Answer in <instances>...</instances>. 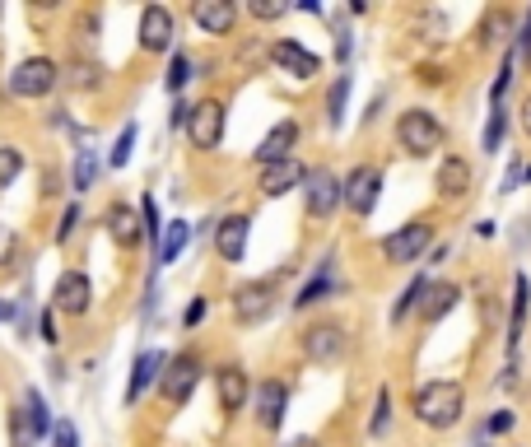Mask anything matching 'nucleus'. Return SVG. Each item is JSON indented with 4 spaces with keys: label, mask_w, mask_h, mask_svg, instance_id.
<instances>
[{
    "label": "nucleus",
    "mask_w": 531,
    "mask_h": 447,
    "mask_svg": "<svg viewBox=\"0 0 531 447\" xmlns=\"http://www.w3.org/2000/svg\"><path fill=\"white\" fill-rule=\"evenodd\" d=\"M410 415L424 424V429H452V424H462L466 415V387L452 378H434L415 387L410 396Z\"/></svg>",
    "instance_id": "obj_1"
},
{
    "label": "nucleus",
    "mask_w": 531,
    "mask_h": 447,
    "mask_svg": "<svg viewBox=\"0 0 531 447\" xmlns=\"http://www.w3.org/2000/svg\"><path fill=\"white\" fill-rule=\"evenodd\" d=\"M443 140H448V126L438 122L429 108H406L401 117H396V145L406 149L410 159H429V154H438Z\"/></svg>",
    "instance_id": "obj_2"
},
{
    "label": "nucleus",
    "mask_w": 531,
    "mask_h": 447,
    "mask_svg": "<svg viewBox=\"0 0 531 447\" xmlns=\"http://www.w3.org/2000/svg\"><path fill=\"white\" fill-rule=\"evenodd\" d=\"M429 247H434V224H429V219H415V224H401L396 233L382 238V261H387V266H415V261H424Z\"/></svg>",
    "instance_id": "obj_3"
},
{
    "label": "nucleus",
    "mask_w": 531,
    "mask_h": 447,
    "mask_svg": "<svg viewBox=\"0 0 531 447\" xmlns=\"http://www.w3.org/2000/svg\"><path fill=\"white\" fill-rule=\"evenodd\" d=\"M275 303H280V285H275V280H247V285H238L229 298L233 322L238 326H261L275 312Z\"/></svg>",
    "instance_id": "obj_4"
},
{
    "label": "nucleus",
    "mask_w": 531,
    "mask_h": 447,
    "mask_svg": "<svg viewBox=\"0 0 531 447\" xmlns=\"http://www.w3.org/2000/svg\"><path fill=\"white\" fill-rule=\"evenodd\" d=\"M61 84V66H56L52 56H28L19 66L10 70V94L33 103V98H47Z\"/></svg>",
    "instance_id": "obj_5"
},
{
    "label": "nucleus",
    "mask_w": 531,
    "mask_h": 447,
    "mask_svg": "<svg viewBox=\"0 0 531 447\" xmlns=\"http://www.w3.org/2000/svg\"><path fill=\"white\" fill-rule=\"evenodd\" d=\"M382 196V168L378 163H359V168H350V177L341 182V205L350 210L354 219H368L373 215V205H378Z\"/></svg>",
    "instance_id": "obj_6"
},
{
    "label": "nucleus",
    "mask_w": 531,
    "mask_h": 447,
    "mask_svg": "<svg viewBox=\"0 0 531 447\" xmlns=\"http://www.w3.org/2000/svg\"><path fill=\"white\" fill-rule=\"evenodd\" d=\"M201 359L191 350H182V354H173L164 364V373H159V396H164L168 406H187L191 401V392H196V382H201Z\"/></svg>",
    "instance_id": "obj_7"
},
{
    "label": "nucleus",
    "mask_w": 531,
    "mask_h": 447,
    "mask_svg": "<svg viewBox=\"0 0 531 447\" xmlns=\"http://www.w3.org/2000/svg\"><path fill=\"white\" fill-rule=\"evenodd\" d=\"M299 350L308 354L313 364H336V359H345V350H350V331H345L341 322H313L299 336Z\"/></svg>",
    "instance_id": "obj_8"
},
{
    "label": "nucleus",
    "mask_w": 531,
    "mask_h": 447,
    "mask_svg": "<svg viewBox=\"0 0 531 447\" xmlns=\"http://www.w3.org/2000/svg\"><path fill=\"white\" fill-rule=\"evenodd\" d=\"M187 140L201 149V154H215V149H219V140H224V103H219V98H201V103H191Z\"/></svg>",
    "instance_id": "obj_9"
},
{
    "label": "nucleus",
    "mask_w": 531,
    "mask_h": 447,
    "mask_svg": "<svg viewBox=\"0 0 531 447\" xmlns=\"http://www.w3.org/2000/svg\"><path fill=\"white\" fill-rule=\"evenodd\" d=\"M136 38H140V52H150V56L173 52V38H177L173 10H168V5H145V10H140Z\"/></svg>",
    "instance_id": "obj_10"
},
{
    "label": "nucleus",
    "mask_w": 531,
    "mask_h": 447,
    "mask_svg": "<svg viewBox=\"0 0 531 447\" xmlns=\"http://www.w3.org/2000/svg\"><path fill=\"white\" fill-rule=\"evenodd\" d=\"M303 201H308V215L317 224H327L341 210V177L327 173V168H313V173L303 177Z\"/></svg>",
    "instance_id": "obj_11"
},
{
    "label": "nucleus",
    "mask_w": 531,
    "mask_h": 447,
    "mask_svg": "<svg viewBox=\"0 0 531 447\" xmlns=\"http://www.w3.org/2000/svg\"><path fill=\"white\" fill-rule=\"evenodd\" d=\"M94 308V285L84 271H61L56 275V289H52V312L61 317H84Z\"/></svg>",
    "instance_id": "obj_12"
},
{
    "label": "nucleus",
    "mask_w": 531,
    "mask_h": 447,
    "mask_svg": "<svg viewBox=\"0 0 531 447\" xmlns=\"http://www.w3.org/2000/svg\"><path fill=\"white\" fill-rule=\"evenodd\" d=\"M215 396L224 415H238V410L252 401V378H247L243 364H219L215 368Z\"/></svg>",
    "instance_id": "obj_13"
},
{
    "label": "nucleus",
    "mask_w": 531,
    "mask_h": 447,
    "mask_svg": "<svg viewBox=\"0 0 531 447\" xmlns=\"http://www.w3.org/2000/svg\"><path fill=\"white\" fill-rule=\"evenodd\" d=\"M271 61L285 70V75H294V80H313V75H322V56L308 52V47L294 42V38H275L271 42Z\"/></svg>",
    "instance_id": "obj_14"
},
{
    "label": "nucleus",
    "mask_w": 531,
    "mask_h": 447,
    "mask_svg": "<svg viewBox=\"0 0 531 447\" xmlns=\"http://www.w3.org/2000/svg\"><path fill=\"white\" fill-rule=\"evenodd\" d=\"M471 182H476V168L462 159V154H448V159L438 163V173H434V191H438V201H466V191H471Z\"/></svg>",
    "instance_id": "obj_15"
},
{
    "label": "nucleus",
    "mask_w": 531,
    "mask_h": 447,
    "mask_svg": "<svg viewBox=\"0 0 531 447\" xmlns=\"http://www.w3.org/2000/svg\"><path fill=\"white\" fill-rule=\"evenodd\" d=\"M285 406H289V387L280 378H266L257 382V392H252V415H257L261 429H280L285 424Z\"/></svg>",
    "instance_id": "obj_16"
},
{
    "label": "nucleus",
    "mask_w": 531,
    "mask_h": 447,
    "mask_svg": "<svg viewBox=\"0 0 531 447\" xmlns=\"http://www.w3.org/2000/svg\"><path fill=\"white\" fill-rule=\"evenodd\" d=\"M303 177H308V168H303L299 159H280V163H266L257 177V187L266 201H280V196H289L294 187H303Z\"/></svg>",
    "instance_id": "obj_17"
},
{
    "label": "nucleus",
    "mask_w": 531,
    "mask_h": 447,
    "mask_svg": "<svg viewBox=\"0 0 531 447\" xmlns=\"http://www.w3.org/2000/svg\"><path fill=\"white\" fill-rule=\"evenodd\" d=\"M247 233H252V219L247 215H224L215 224V252L219 261H229V266H238V261L247 257Z\"/></svg>",
    "instance_id": "obj_18"
},
{
    "label": "nucleus",
    "mask_w": 531,
    "mask_h": 447,
    "mask_svg": "<svg viewBox=\"0 0 531 447\" xmlns=\"http://www.w3.org/2000/svg\"><path fill=\"white\" fill-rule=\"evenodd\" d=\"M191 19H196V28L210 33V38H229L233 24H238V5H233V0H196V5H191Z\"/></svg>",
    "instance_id": "obj_19"
},
{
    "label": "nucleus",
    "mask_w": 531,
    "mask_h": 447,
    "mask_svg": "<svg viewBox=\"0 0 531 447\" xmlns=\"http://www.w3.org/2000/svg\"><path fill=\"white\" fill-rule=\"evenodd\" d=\"M168 354L164 350H140L136 364H131V382H126V406H136L140 396L150 392V387H159V373H164Z\"/></svg>",
    "instance_id": "obj_20"
},
{
    "label": "nucleus",
    "mask_w": 531,
    "mask_h": 447,
    "mask_svg": "<svg viewBox=\"0 0 531 447\" xmlns=\"http://www.w3.org/2000/svg\"><path fill=\"white\" fill-rule=\"evenodd\" d=\"M299 145V122H275L271 131H266V140L257 145V154L252 159L266 168V163H280V159H289V149Z\"/></svg>",
    "instance_id": "obj_21"
},
{
    "label": "nucleus",
    "mask_w": 531,
    "mask_h": 447,
    "mask_svg": "<svg viewBox=\"0 0 531 447\" xmlns=\"http://www.w3.org/2000/svg\"><path fill=\"white\" fill-rule=\"evenodd\" d=\"M457 303H462V289L448 285V280H429V289H424V298H420V317L424 322H443Z\"/></svg>",
    "instance_id": "obj_22"
},
{
    "label": "nucleus",
    "mask_w": 531,
    "mask_h": 447,
    "mask_svg": "<svg viewBox=\"0 0 531 447\" xmlns=\"http://www.w3.org/2000/svg\"><path fill=\"white\" fill-rule=\"evenodd\" d=\"M103 224H108V233H112V243L117 247H131L145 238V229H140V210H131V205H112L108 215H103Z\"/></svg>",
    "instance_id": "obj_23"
},
{
    "label": "nucleus",
    "mask_w": 531,
    "mask_h": 447,
    "mask_svg": "<svg viewBox=\"0 0 531 447\" xmlns=\"http://www.w3.org/2000/svg\"><path fill=\"white\" fill-rule=\"evenodd\" d=\"M331 271H336V261H322L317 266V275L308 280V285L299 289V298H294V308H313V303H322V298H336V294H345V285L341 280H331Z\"/></svg>",
    "instance_id": "obj_24"
},
{
    "label": "nucleus",
    "mask_w": 531,
    "mask_h": 447,
    "mask_svg": "<svg viewBox=\"0 0 531 447\" xmlns=\"http://www.w3.org/2000/svg\"><path fill=\"white\" fill-rule=\"evenodd\" d=\"M19 410H24L28 429H33V438H52V406H47V396L38 392V387H24V396H19Z\"/></svg>",
    "instance_id": "obj_25"
},
{
    "label": "nucleus",
    "mask_w": 531,
    "mask_h": 447,
    "mask_svg": "<svg viewBox=\"0 0 531 447\" xmlns=\"http://www.w3.org/2000/svg\"><path fill=\"white\" fill-rule=\"evenodd\" d=\"M98 173H103V159H98L94 145H80L75 149V159H70V187L75 191H89L98 182Z\"/></svg>",
    "instance_id": "obj_26"
},
{
    "label": "nucleus",
    "mask_w": 531,
    "mask_h": 447,
    "mask_svg": "<svg viewBox=\"0 0 531 447\" xmlns=\"http://www.w3.org/2000/svg\"><path fill=\"white\" fill-rule=\"evenodd\" d=\"M187 243H191V224H187V219L164 224V243H159V252H154V266H173V261L187 252Z\"/></svg>",
    "instance_id": "obj_27"
},
{
    "label": "nucleus",
    "mask_w": 531,
    "mask_h": 447,
    "mask_svg": "<svg viewBox=\"0 0 531 447\" xmlns=\"http://www.w3.org/2000/svg\"><path fill=\"white\" fill-rule=\"evenodd\" d=\"M527 308H531V280L518 275V280H513V317H508V354L518 350L522 326H527Z\"/></svg>",
    "instance_id": "obj_28"
},
{
    "label": "nucleus",
    "mask_w": 531,
    "mask_h": 447,
    "mask_svg": "<svg viewBox=\"0 0 531 447\" xmlns=\"http://www.w3.org/2000/svg\"><path fill=\"white\" fill-rule=\"evenodd\" d=\"M61 80H66L70 89L89 94V89H98V84H103V66H98L94 56H75V61L66 66V75H61Z\"/></svg>",
    "instance_id": "obj_29"
},
{
    "label": "nucleus",
    "mask_w": 531,
    "mask_h": 447,
    "mask_svg": "<svg viewBox=\"0 0 531 447\" xmlns=\"http://www.w3.org/2000/svg\"><path fill=\"white\" fill-rule=\"evenodd\" d=\"M345 103H350V75H336L327 89V126L331 131L345 126Z\"/></svg>",
    "instance_id": "obj_30"
},
{
    "label": "nucleus",
    "mask_w": 531,
    "mask_h": 447,
    "mask_svg": "<svg viewBox=\"0 0 531 447\" xmlns=\"http://www.w3.org/2000/svg\"><path fill=\"white\" fill-rule=\"evenodd\" d=\"M504 136H508V108H490V122H485V136H480V149L485 154H499L504 149Z\"/></svg>",
    "instance_id": "obj_31"
},
{
    "label": "nucleus",
    "mask_w": 531,
    "mask_h": 447,
    "mask_svg": "<svg viewBox=\"0 0 531 447\" xmlns=\"http://www.w3.org/2000/svg\"><path fill=\"white\" fill-rule=\"evenodd\" d=\"M191 75H196V61H191L187 52H173V61H168V75H164V89L168 94H182L191 84Z\"/></svg>",
    "instance_id": "obj_32"
},
{
    "label": "nucleus",
    "mask_w": 531,
    "mask_h": 447,
    "mask_svg": "<svg viewBox=\"0 0 531 447\" xmlns=\"http://www.w3.org/2000/svg\"><path fill=\"white\" fill-rule=\"evenodd\" d=\"M136 136H140L136 122H126L122 131H117V140H112V154H108V168H126V163H131V154H136Z\"/></svg>",
    "instance_id": "obj_33"
},
{
    "label": "nucleus",
    "mask_w": 531,
    "mask_h": 447,
    "mask_svg": "<svg viewBox=\"0 0 531 447\" xmlns=\"http://www.w3.org/2000/svg\"><path fill=\"white\" fill-rule=\"evenodd\" d=\"M424 289H429V280H424V275H415V280H410V285L401 289V298H396V308H392V322H406V317H410V308H420Z\"/></svg>",
    "instance_id": "obj_34"
},
{
    "label": "nucleus",
    "mask_w": 531,
    "mask_h": 447,
    "mask_svg": "<svg viewBox=\"0 0 531 447\" xmlns=\"http://www.w3.org/2000/svg\"><path fill=\"white\" fill-rule=\"evenodd\" d=\"M140 229H145V238H150L154 252H159V243H164V224H159V205H154V196H140Z\"/></svg>",
    "instance_id": "obj_35"
},
{
    "label": "nucleus",
    "mask_w": 531,
    "mask_h": 447,
    "mask_svg": "<svg viewBox=\"0 0 531 447\" xmlns=\"http://www.w3.org/2000/svg\"><path fill=\"white\" fill-rule=\"evenodd\" d=\"M19 173H24V154L14 145H0V191L14 187L19 182Z\"/></svg>",
    "instance_id": "obj_36"
},
{
    "label": "nucleus",
    "mask_w": 531,
    "mask_h": 447,
    "mask_svg": "<svg viewBox=\"0 0 531 447\" xmlns=\"http://www.w3.org/2000/svg\"><path fill=\"white\" fill-rule=\"evenodd\" d=\"M387 424H392V392L382 387L378 401H373V420H368V434L382 438V434H387Z\"/></svg>",
    "instance_id": "obj_37"
},
{
    "label": "nucleus",
    "mask_w": 531,
    "mask_h": 447,
    "mask_svg": "<svg viewBox=\"0 0 531 447\" xmlns=\"http://www.w3.org/2000/svg\"><path fill=\"white\" fill-rule=\"evenodd\" d=\"M38 438H33V429H28V420H24V410L14 406L10 410V447H33Z\"/></svg>",
    "instance_id": "obj_38"
},
{
    "label": "nucleus",
    "mask_w": 531,
    "mask_h": 447,
    "mask_svg": "<svg viewBox=\"0 0 531 447\" xmlns=\"http://www.w3.org/2000/svg\"><path fill=\"white\" fill-rule=\"evenodd\" d=\"M247 14L261 19V24H271V19H285L289 5H280V0H247Z\"/></svg>",
    "instance_id": "obj_39"
},
{
    "label": "nucleus",
    "mask_w": 531,
    "mask_h": 447,
    "mask_svg": "<svg viewBox=\"0 0 531 447\" xmlns=\"http://www.w3.org/2000/svg\"><path fill=\"white\" fill-rule=\"evenodd\" d=\"M80 205H66V210H61V224H56V243L66 247L70 238H75V229H80Z\"/></svg>",
    "instance_id": "obj_40"
},
{
    "label": "nucleus",
    "mask_w": 531,
    "mask_h": 447,
    "mask_svg": "<svg viewBox=\"0 0 531 447\" xmlns=\"http://www.w3.org/2000/svg\"><path fill=\"white\" fill-rule=\"evenodd\" d=\"M508 84H513V56H508L504 66H499V75H494V84H490V108H499V103H504Z\"/></svg>",
    "instance_id": "obj_41"
},
{
    "label": "nucleus",
    "mask_w": 531,
    "mask_h": 447,
    "mask_svg": "<svg viewBox=\"0 0 531 447\" xmlns=\"http://www.w3.org/2000/svg\"><path fill=\"white\" fill-rule=\"evenodd\" d=\"M52 447H80V429L70 420H56L52 424Z\"/></svg>",
    "instance_id": "obj_42"
},
{
    "label": "nucleus",
    "mask_w": 531,
    "mask_h": 447,
    "mask_svg": "<svg viewBox=\"0 0 531 447\" xmlns=\"http://www.w3.org/2000/svg\"><path fill=\"white\" fill-rule=\"evenodd\" d=\"M205 312H210V298H191V303H187V312H182V326H187V331H191V326H201L205 322Z\"/></svg>",
    "instance_id": "obj_43"
},
{
    "label": "nucleus",
    "mask_w": 531,
    "mask_h": 447,
    "mask_svg": "<svg viewBox=\"0 0 531 447\" xmlns=\"http://www.w3.org/2000/svg\"><path fill=\"white\" fill-rule=\"evenodd\" d=\"M350 47H354L350 28H345L341 19H336V61H341V66H350Z\"/></svg>",
    "instance_id": "obj_44"
},
{
    "label": "nucleus",
    "mask_w": 531,
    "mask_h": 447,
    "mask_svg": "<svg viewBox=\"0 0 531 447\" xmlns=\"http://www.w3.org/2000/svg\"><path fill=\"white\" fill-rule=\"evenodd\" d=\"M14 257H19V243H14L10 224H0V261H14Z\"/></svg>",
    "instance_id": "obj_45"
},
{
    "label": "nucleus",
    "mask_w": 531,
    "mask_h": 447,
    "mask_svg": "<svg viewBox=\"0 0 531 447\" xmlns=\"http://www.w3.org/2000/svg\"><path fill=\"white\" fill-rule=\"evenodd\" d=\"M38 331H42V340H47V345H56V340H61V336H56V312L52 308L38 317Z\"/></svg>",
    "instance_id": "obj_46"
},
{
    "label": "nucleus",
    "mask_w": 531,
    "mask_h": 447,
    "mask_svg": "<svg viewBox=\"0 0 531 447\" xmlns=\"http://www.w3.org/2000/svg\"><path fill=\"white\" fill-rule=\"evenodd\" d=\"M187 117H191V103H187V98H177V103H173V117H168V126H173V131H182V126H187Z\"/></svg>",
    "instance_id": "obj_47"
},
{
    "label": "nucleus",
    "mask_w": 531,
    "mask_h": 447,
    "mask_svg": "<svg viewBox=\"0 0 531 447\" xmlns=\"http://www.w3.org/2000/svg\"><path fill=\"white\" fill-rule=\"evenodd\" d=\"M485 429H490V434H508V429H513V415H508V410H499V415H490V424H485Z\"/></svg>",
    "instance_id": "obj_48"
},
{
    "label": "nucleus",
    "mask_w": 531,
    "mask_h": 447,
    "mask_svg": "<svg viewBox=\"0 0 531 447\" xmlns=\"http://www.w3.org/2000/svg\"><path fill=\"white\" fill-rule=\"evenodd\" d=\"M518 182H522V163L513 159V163H508V177H504V187H499V191H518Z\"/></svg>",
    "instance_id": "obj_49"
},
{
    "label": "nucleus",
    "mask_w": 531,
    "mask_h": 447,
    "mask_svg": "<svg viewBox=\"0 0 531 447\" xmlns=\"http://www.w3.org/2000/svg\"><path fill=\"white\" fill-rule=\"evenodd\" d=\"M275 447H322L313 434H299V438H285V443H275Z\"/></svg>",
    "instance_id": "obj_50"
},
{
    "label": "nucleus",
    "mask_w": 531,
    "mask_h": 447,
    "mask_svg": "<svg viewBox=\"0 0 531 447\" xmlns=\"http://www.w3.org/2000/svg\"><path fill=\"white\" fill-rule=\"evenodd\" d=\"M518 122H522V131H527V136H531V94L522 98V108H518Z\"/></svg>",
    "instance_id": "obj_51"
},
{
    "label": "nucleus",
    "mask_w": 531,
    "mask_h": 447,
    "mask_svg": "<svg viewBox=\"0 0 531 447\" xmlns=\"http://www.w3.org/2000/svg\"><path fill=\"white\" fill-rule=\"evenodd\" d=\"M518 47H522V52H531V14H527V28L518 33Z\"/></svg>",
    "instance_id": "obj_52"
},
{
    "label": "nucleus",
    "mask_w": 531,
    "mask_h": 447,
    "mask_svg": "<svg viewBox=\"0 0 531 447\" xmlns=\"http://www.w3.org/2000/svg\"><path fill=\"white\" fill-rule=\"evenodd\" d=\"M476 447H490V443H476Z\"/></svg>",
    "instance_id": "obj_53"
},
{
    "label": "nucleus",
    "mask_w": 531,
    "mask_h": 447,
    "mask_svg": "<svg viewBox=\"0 0 531 447\" xmlns=\"http://www.w3.org/2000/svg\"><path fill=\"white\" fill-rule=\"evenodd\" d=\"M0 14H5V5H0Z\"/></svg>",
    "instance_id": "obj_54"
},
{
    "label": "nucleus",
    "mask_w": 531,
    "mask_h": 447,
    "mask_svg": "<svg viewBox=\"0 0 531 447\" xmlns=\"http://www.w3.org/2000/svg\"><path fill=\"white\" fill-rule=\"evenodd\" d=\"M527 61H531V52H527Z\"/></svg>",
    "instance_id": "obj_55"
}]
</instances>
